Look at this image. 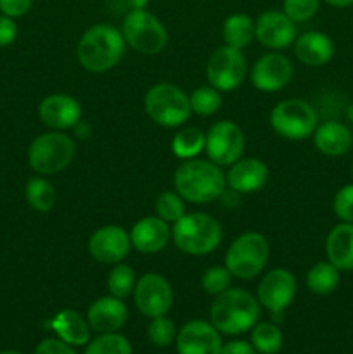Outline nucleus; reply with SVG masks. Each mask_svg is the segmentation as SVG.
<instances>
[{
	"instance_id": "1",
	"label": "nucleus",
	"mask_w": 353,
	"mask_h": 354,
	"mask_svg": "<svg viewBox=\"0 0 353 354\" xmlns=\"http://www.w3.org/2000/svg\"><path fill=\"white\" fill-rule=\"evenodd\" d=\"M173 187L185 203L203 206L221 197L227 187V178L221 166L210 159H185L173 173Z\"/></svg>"
},
{
	"instance_id": "2",
	"label": "nucleus",
	"mask_w": 353,
	"mask_h": 354,
	"mask_svg": "<svg viewBox=\"0 0 353 354\" xmlns=\"http://www.w3.org/2000/svg\"><path fill=\"white\" fill-rule=\"evenodd\" d=\"M127 50L120 28L99 23L83 31L76 45V59L89 73H107L116 68Z\"/></svg>"
},
{
	"instance_id": "3",
	"label": "nucleus",
	"mask_w": 353,
	"mask_h": 354,
	"mask_svg": "<svg viewBox=\"0 0 353 354\" xmlns=\"http://www.w3.org/2000/svg\"><path fill=\"white\" fill-rule=\"evenodd\" d=\"M210 320L220 334H244L258 324L260 303L256 296L246 289L230 287L215 296L210 308Z\"/></svg>"
},
{
	"instance_id": "4",
	"label": "nucleus",
	"mask_w": 353,
	"mask_h": 354,
	"mask_svg": "<svg viewBox=\"0 0 353 354\" xmlns=\"http://www.w3.org/2000/svg\"><path fill=\"white\" fill-rule=\"evenodd\" d=\"M224 230L217 218L201 211L185 213L172 227V241L179 251L189 256H206L218 249Z\"/></svg>"
},
{
	"instance_id": "5",
	"label": "nucleus",
	"mask_w": 353,
	"mask_h": 354,
	"mask_svg": "<svg viewBox=\"0 0 353 354\" xmlns=\"http://www.w3.org/2000/svg\"><path fill=\"white\" fill-rule=\"evenodd\" d=\"M144 111L152 123L163 128H180L189 121V95L173 83H156L145 92Z\"/></svg>"
},
{
	"instance_id": "6",
	"label": "nucleus",
	"mask_w": 353,
	"mask_h": 354,
	"mask_svg": "<svg viewBox=\"0 0 353 354\" xmlns=\"http://www.w3.org/2000/svg\"><path fill=\"white\" fill-rule=\"evenodd\" d=\"M76 145L64 131L51 130L35 138L28 147V162L37 175H57L75 159Z\"/></svg>"
},
{
	"instance_id": "7",
	"label": "nucleus",
	"mask_w": 353,
	"mask_h": 354,
	"mask_svg": "<svg viewBox=\"0 0 353 354\" xmlns=\"http://www.w3.org/2000/svg\"><path fill=\"white\" fill-rule=\"evenodd\" d=\"M270 258L269 241L260 232H244L228 245L225 266L234 279L251 280L265 270Z\"/></svg>"
},
{
	"instance_id": "8",
	"label": "nucleus",
	"mask_w": 353,
	"mask_h": 354,
	"mask_svg": "<svg viewBox=\"0 0 353 354\" xmlns=\"http://www.w3.org/2000/svg\"><path fill=\"white\" fill-rule=\"evenodd\" d=\"M128 47L142 55H158L168 45V31L163 21L147 9H130L121 23Z\"/></svg>"
},
{
	"instance_id": "9",
	"label": "nucleus",
	"mask_w": 353,
	"mask_h": 354,
	"mask_svg": "<svg viewBox=\"0 0 353 354\" xmlns=\"http://www.w3.org/2000/svg\"><path fill=\"white\" fill-rule=\"evenodd\" d=\"M270 128L286 140H307L318 127V114L303 99H284L270 111Z\"/></svg>"
},
{
	"instance_id": "10",
	"label": "nucleus",
	"mask_w": 353,
	"mask_h": 354,
	"mask_svg": "<svg viewBox=\"0 0 353 354\" xmlns=\"http://www.w3.org/2000/svg\"><path fill=\"white\" fill-rule=\"evenodd\" d=\"M248 75V61L242 50L228 45L215 48L206 62V78L211 86L220 92H232L244 83Z\"/></svg>"
},
{
	"instance_id": "11",
	"label": "nucleus",
	"mask_w": 353,
	"mask_h": 354,
	"mask_svg": "<svg viewBox=\"0 0 353 354\" xmlns=\"http://www.w3.org/2000/svg\"><path fill=\"white\" fill-rule=\"evenodd\" d=\"M246 137L242 128L230 120H221L211 124L206 131L204 152L208 159L218 166H232L242 158Z\"/></svg>"
},
{
	"instance_id": "12",
	"label": "nucleus",
	"mask_w": 353,
	"mask_h": 354,
	"mask_svg": "<svg viewBox=\"0 0 353 354\" xmlns=\"http://www.w3.org/2000/svg\"><path fill=\"white\" fill-rule=\"evenodd\" d=\"M298 282L293 272L287 268H272L262 277L256 287V299L260 306L272 315L284 313L296 297Z\"/></svg>"
},
{
	"instance_id": "13",
	"label": "nucleus",
	"mask_w": 353,
	"mask_h": 354,
	"mask_svg": "<svg viewBox=\"0 0 353 354\" xmlns=\"http://www.w3.org/2000/svg\"><path fill=\"white\" fill-rule=\"evenodd\" d=\"M134 301L144 317H165L173 306V289L168 280L156 272L138 277L134 289Z\"/></svg>"
},
{
	"instance_id": "14",
	"label": "nucleus",
	"mask_w": 353,
	"mask_h": 354,
	"mask_svg": "<svg viewBox=\"0 0 353 354\" xmlns=\"http://www.w3.org/2000/svg\"><path fill=\"white\" fill-rule=\"evenodd\" d=\"M293 62L282 52H266L258 57L249 71V80L256 90L273 93L286 88L293 80Z\"/></svg>"
},
{
	"instance_id": "15",
	"label": "nucleus",
	"mask_w": 353,
	"mask_h": 354,
	"mask_svg": "<svg viewBox=\"0 0 353 354\" xmlns=\"http://www.w3.org/2000/svg\"><path fill=\"white\" fill-rule=\"evenodd\" d=\"M87 249L93 261L114 266L123 261L130 252V232L120 225H104L90 235Z\"/></svg>"
},
{
	"instance_id": "16",
	"label": "nucleus",
	"mask_w": 353,
	"mask_h": 354,
	"mask_svg": "<svg viewBox=\"0 0 353 354\" xmlns=\"http://www.w3.org/2000/svg\"><path fill=\"white\" fill-rule=\"evenodd\" d=\"M298 28L282 9L263 10L255 19V40L269 50H286L296 41Z\"/></svg>"
},
{
	"instance_id": "17",
	"label": "nucleus",
	"mask_w": 353,
	"mask_h": 354,
	"mask_svg": "<svg viewBox=\"0 0 353 354\" xmlns=\"http://www.w3.org/2000/svg\"><path fill=\"white\" fill-rule=\"evenodd\" d=\"M82 104L68 93H51L38 104V118L47 128L66 131L75 128L82 120Z\"/></svg>"
},
{
	"instance_id": "18",
	"label": "nucleus",
	"mask_w": 353,
	"mask_h": 354,
	"mask_svg": "<svg viewBox=\"0 0 353 354\" xmlns=\"http://www.w3.org/2000/svg\"><path fill=\"white\" fill-rule=\"evenodd\" d=\"M220 332L211 322L190 320L176 334L179 354H221Z\"/></svg>"
},
{
	"instance_id": "19",
	"label": "nucleus",
	"mask_w": 353,
	"mask_h": 354,
	"mask_svg": "<svg viewBox=\"0 0 353 354\" xmlns=\"http://www.w3.org/2000/svg\"><path fill=\"white\" fill-rule=\"evenodd\" d=\"M269 166L258 158H244L228 166L225 175L227 185L235 194H255L260 192L269 182Z\"/></svg>"
},
{
	"instance_id": "20",
	"label": "nucleus",
	"mask_w": 353,
	"mask_h": 354,
	"mask_svg": "<svg viewBox=\"0 0 353 354\" xmlns=\"http://www.w3.org/2000/svg\"><path fill=\"white\" fill-rule=\"evenodd\" d=\"M128 310L123 299L114 296H102L93 301L87 311V322L97 334H114L127 324Z\"/></svg>"
},
{
	"instance_id": "21",
	"label": "nucleus",
	"mask_w": 353,
	"mask_h": 354,
	"mask_svg": "<svg viewBox=\"0 0 353 354\" xmlns=\"http://www.w3.org/2000/svg\"><path fill=\"white\" fill-rule=\"evenodd\" d=\"M130 241L141 254H156L172 241V228L159 216H144L132 227Z\"/></svg>"
},
{
	"instance_id": "22",
	"label": "nucleus",
	"mask_w": 353,
	"mask_h": 354,
	"mask_svg": "<svg viewBox=\"0 0 353 354\" xmlns=\"http://www.w3.org/2000/svg\"><path fill=\"white\" fill-rule=\"evenodd\" d=\"M294 55L308 68H320L334 57V41L322 31H307L293 44Z\"/></svg>"
},
{
	"instance_id": "23",
	"label": "nucleus",
	"mask_w": 353,
	"mask_h": 354,
	"mask_svg": "<svg viewBox=\"0 0 353 354\" xmlns=\"http://www.w3.org/2000/svg\"><path fill=\"white\" fill-rule=\"evenodd\" d=\"M311 137H314L315 149L329 158H339L346 154L353 145V133L346 124L339 121H325L318 124Z\"/></svg>"
},
{
	"instance_id": "24",
	"label": "nucleus",
	"mask_w": 353,
	"mask_h": 354,
	"mask_svg": "<svg viewBox=\"0 0 353 354\" xmlns=\"http://www.w3.org/2000/svg\"><path fill=\"white\" fill-rule=\"evenodd\" d=\"M325 256L339 272H353V223H338L325 239Z\"/></svg>"
},
{
	"instance_id": "25",
	"label": "nucleus",
	"mask_w": 353,
	"mask_h": 354,
	"mask_svg": "<svg viewBox=\"0 0 353 354\" xmlns=\"http://www.w3.org/2000/svg\"><path fill=\"white\" fill-rule=\"evenodd\" d=\"M51 327L57 334V337L69 346H85L90 342L92 328L87 318H83L75 310H61L55 313Z\"/></svg>"
},
{
	"instance_id": "26",
	"label": "nucleus",
	"mask_w": 353,
	"mask_h": 354,
	"mask_svg": "<svg viewBox=\"0 0 353 354\" xmlns=\"http://www.w3.org/2000/svg\"><path fill=\"white\" fill-rule=\"evenodd\" d=\"M221 38L225 45L242 50L255 40V19L244 12L230 14L221 26Z\"/></svg>"
},
{
	"instance_id": "27",
	"label": "nucleus",
	"mask_w": 353,
	"mask_h": 354,
	"mask_svg": "<svg viewBox=\"0 0 353 354\" xmlns=\"http://www.w3.org/2000/svg\"><path fill=\"white\" fill-rule=\"evenodd\" d=\"M341 282V272L331 261H318L307 272V287L317 296H329Z\"/></svg>"
},
{
	"instance_id": "28",
	"label": "nucleus",
	"mask_w": 353,
	"mask_h": 354,
	"mask_svg": "<svg viewBox=\"0 0 353 354\" xmlns=\"http://www.w3.org/2000/svg\"><path fill=\"white\" fill-rule=\"evenodd\" d=\"M204 144H206V133L196 127H185L175 133L172 138V152L175 158L194 159L204 152Z\"/></svg>"
},
{
	"instance_id": "29",
	"label": "nucleus",
	"mask_w": 353,
	"mask_h": 354,
	"mask_svg": "<svg viewBox=\"0 0 353 354\" xmlns=\"http://www.w3.org/2000/svg\"><path fill=\"white\" fill-rule=\"evenodd\" d=\"M24 197L31 209L38 213H48L55 206V189L44 176H33L26 182Z\"/></svg>"
},
{
	"instance_id": "30",
	"label": "nucleus",
	"mask_w": 353,
	"mask_h": 354,
	"mask_svg": "<svg viewBox=\"0 0 353 354\" xmlns=\"http://www.w3.org/2000/svg\"><path fill=\"white\" fill-rule=\"evenodd\" d=\"M251 344L260 354H277L282 349L284 339L282 332L275 324L270 322H258L253 327Z\"/></svg>"
},
{
	"instance_id": "31",
	"label": "nucleus",
	"mask_w": 353,
	"mask_h": 354,
	"mask_svg": "<svg viewBox=\"0 0 353 354\" xmlns=\"http://www.w3.org/2000/svg\"><path fill=\"white\" fill-rule=\"evenodd\" d=\"M135 283H137L135 270L123 261L114 265L107 275V290L111 296L120 297V299H125L134 292Z\"/></svg>"
},
{
	"instance_id": "32",
	"label": "nucleus",
	"mask_w": 353,
	"mask_h": 354,
	"mask_svg": "<svg viewBox=\"0 0 353 354\" xmlns=\"http://www.w3.org/2000/svg\"><path fill=\"white\" fill-rule=\"evenodd\" d=\"M189 100L190 109H192L194 114L204 118L213 116L221 107V92L211 85L197 86L196 90L190 92Z\"/></svg>"
},
{
	"instance_id": "33",
	"label": "nucleus",
	"mask_w": 353,
	"mask_h": 354,
	"mask_svg": "<svg viewBox=\"0 0 353 354\" xmlns=\"http://www.w3.org/2000/svg\"><path fill=\"white\" fill-rule=\"evenodd\" d=\"M154 209L156 216H159L170 225L176 223L187 213L185 201L176 190H166V192L159 194L158 199H156Z\"/></svg>"
},
{
	"instance_id": "34",
	"label": "nucleus",
	"mask_w": 353,
	"mask_h": 354,
	"mask_svg": "<svg viewBox=\"0 0 353 354\" xmlns=\"http://www.w3.org/2000/svg\"><path fill=\"white\" fill-rule=\"evenodd\" d=\"M83 354H132V344L127 337L114 334H100L89 342Z\"/></svg>"
},
{
	"instance_id": "35",
	"label": "nucleus",
	"mask_w": 353,
	"mask_h": 354,
	"mask_svg": "<svg viewBox=\"0 0 353 354\" xmlns=\"http://www.w3.org/2000/svg\"><path fill=\"white\" fill-rule=\"evenodd\" d=\"M232 279H234V277L230 275V272H228L225 265L210 266V268L203 273V277H201V289L206 294H210V296H218V294L230 289Z\"/></svg>"
},
{
	"instance_id": "36",
	"label": "nucleus",
	"mask_w": 353,
	"mask_h": 354,
	"mask_svg": "<svg viewBox=\"0 0 353 354\" xmlns=\"http://www.w3.org/2000/svg\"><path fill=\"white\" fill-rule=\"evenodd\" d=\"M176 327L168 317L151 318V324L147 327V337L158 348H168L170 344L176 341Z\"/></svg>"
},
{
	"instance_id": "37",
	"label": "nucleus",
	"mask_w": 353,
	"mask_h": 354,
	"mask_svg": "<svg viewBox=\"0 0 353 354\" xmlns=\"http://www.w3.org/2000/svg\"><path fill=\"white\" fill-rule=\"evenodd\" d=\"M322 0H282V12L294 23H307L318 12Z\"/></svg>"
},
{
	"instance_id": "38",
	"label": "nucleus",
	"mask_w": 353,
	"mask_h": 354,
	"mask_svg": "<svg viewBox=\"0 0 353 354\" xmlns=\"http://www.w3.org/2000/svg\"><path fill=\"white\" fill-rule=\"evenodd\" d=\"M332 209L339 218V221L345 223H353V183L341 187L336 192L334 201H332Z\"/></svg>"
},
{
	"instance_id": "39",
	"label": "nucleus",
	"mask_w": 353,
	"mask_h": 354,
	"mask_svg": "<svg viewBox=\"0 0 353 354\" xmlns=\"http://www.w3.org/2000/svg\"><path fill=\"white\" fill-rule=\"evenodd\" d=\"M33 0H0V14L17 19L30 12Z\"/></svg>"
},
{
	"instance_id": "40",
	"label": "nucleus",
	"mask_w": 353,
	"mask_h": 354,
	"mask_svg": "<svg viewBox=\"0 0 353 354\" xmlns=\"http://www.w3.org/2000/svg\"><path fill=\"white\" fill-rule=\"evenodd\" d=\"M17 38V24L12 17L0 14V48L9 47Z\"/></svg>"
},
{
	"instance_id": "41",
	"label": "nucleus",
	"mask_w": 353,
	"mask_h": 354,
	"mask_svg": "<svg viewBox=\"0 0 353 354\" xmlns=\"http://www.w3.org/2000/svg\"><path fill=\"white\" fill-rule=\"evenodd\" d=\"M35 354H76L75 349L61 339H45L35 349Z\"/></svg>"
},
{
	"instance_id": "42",
	"label": "nucleus",
	"mask_w": 353,
	"mask_h": 354,
	"mask_svg": "<svg viewBox=\"0 0 353 354\" xmlns=\"http://www.w3.org/2000/svg\"><path fill=\"white\" fill-rule=\"evenodd\" d=\"M221 354H256V349L246 341H230L221 348Z\"/></svg>"
},
{
	"instance_id": "43",
	"label": "nucleus",
	"mask_w": 353,
	"mask_h": 354,
	"mask_svg": "<svg viewBox=\"0 0 353 354\" xmlns=\"http://www.w3.org/2000/svg\"><path fill=\"white\" fill-rule=\"evenodd\" d=\"M324 2L332 7H338V9H345V7L353 6V0H324Z\"/></svg>"
},
{
	"instance_id": "44",
	"label": "nucleus",
	"mask_w": 353,
	"mask_h": 354,
	"mask_svg": "<svg viewBox=\"0 0 353 354\" xmlns=\"http://www.w3.org/2000/svg\"><path fill=\"white\" fill-rule=\"evenodd\" d=\"M128 6V9H145L149 3V0H125Z\"/></svg>"
},
{
	"instance_id": "45",
	"label": "nucleus",
	"mask_w": 353,
	"mask_h": 354,
	"mask_svg": "<svg viewBox=\"0 0 353 354\" xmlns=\"http://www.w3.org/2000/svg\"><path fill=\"white\" fill-rule=\"evenodd\" d=\"M348 116H350V120L353 121V106H350V109H348Z\"/></svg>"
},
{
	"instance_id": "46",
	"label": "nucleus",
	"mask_w": 353,
	"mask_h": 354,
	"mask_svg": "<svg viewBox=\"0 0 353 354\" xmlns=\"http://www.w3.org/2000/svg\"><path fill=\"white\" fill-rule=\"evenodd\" d=\"M0 354H23V353H19V351H2Z\"/></svg>"
},
{
	"instance_id": "47",
	"label": "nucleus",
	"mask_w": 353,
	"mask_h": 354,
	"mask_svg": "<svg viewBox=\"0 0 353 354\" xmlns=\"http://www.w3.org/2000/svg\"><path fill=\"white\" fill-rule=\"evenodd\" d=\"M352 176H353V166H352Z\"/></svg>"
}]
</instances>
